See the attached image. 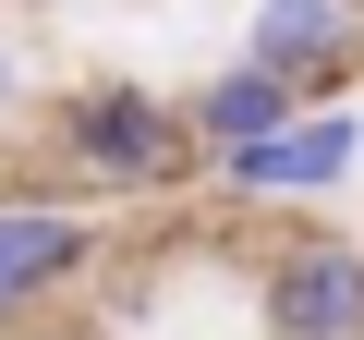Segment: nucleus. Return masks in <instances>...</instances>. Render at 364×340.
Returning a JSON list of instances; mask_svg holds the SVG:
<instances>
[{
    "instance_id": "obj_1",
    "label": "nucleus",
    "mask_w": 364,
    "mask_h": 340,
    "mask_svg": "<svg viewBox=\"0 0 364 340\" xmlns=\"http://www.w3.org/2000/svg\"><path fill=\"white\" fill-rule=\"evenodd\" d=\"M49 170L73 195H170V183H195V134H182V97L134 85V73H97L49 110Z\"/></svg>"
},
{
    "instance_id": "obj_2",
    "label": "nucleus",
    "mask_w": 364,
    "mask_h": 340,
    "mask_svg": "<svg viewBox=\"0 0 364 340\" xmlns=\"http://www.w3.org/2000/svg\"><path fill=\"white\" fill-rule=\"evenodd\" d=\"M255 316H267V340H364V243L352 231H291L255 267Z\"/></svg>"
},
{
    "instance_id": "obj_3",
    "label": "nucleus",
    "mask_w": 364,
    "mask_h": 340,
    "mask_svg": "<svg viewBox=\"0 0 364 340\" xmlns=\"http://www.w3.org/2000/svg\"><path fill=\"white\" fill-rule=\"evenodd\" d=\"M364 170V122H340L328 97L316 110H291L267 146H243V158H219V195H243V207H316V195H340Z\"/></svg>"
},
{
    "instance_id": "obj_4",
    "label": "nucleus",
    "mask_w": 364,
    "mask_h": 340,
    "mask_svg": "<svg viewBox=\"0 0 364 340\" xmlns=\"http://www.w3.org/2000/svg\"><path fill=\"white\" fill-rule=\"evenodd\" d=\"M231 61L279 73V85L316 110L328 85H352V73H364V0H255V25H243V49H231Z\"/></svg>"
},
{
    "instance_id": "obj_5",
    "label": "nucleus",
    "mask_w": 364,
    "mask_h": 340,
    "mask_svg": "<svg viewBox=\"0 0 364 340\" xmlns=\"http://www.w3.org/2000/svg\"><path fill=\"white\" fill-rule=\"evenodd\" d=\"M97 267V219L85 207H61V195H0V304H49V292H73Z\"/></svg>"
},
{
    "instance_id": "obj_6",
    "label": "nucleus",
    "mask_w": 364,
    "mask_h": 340,
    "mask_svg": "<svg viewBox=\"0 0 364 340\" xmlns=\"http://www.w3.org/2000/svg\"><path fill=\"white\" fill-rule=\"evenodd\" d=\"M304 97L279 85V73H255V61H219L195 97H182V134H195V158L219 170V158H243V146H267L279 122H291Z\"/></svg>"
},
{
    "instance_id": "obj_7",
    "label": "nucleus",
    "mask_w": 364,
    "mask_h": 340,
    "mask_svg": "<svg viewBox=\"0 0 364 340\" xmlns=\"http://www.w3.org/2000/svg\"><path fill=\"white\" fill-rule=\"evenodd\" d=\"M25 97V61H13V37H0V110H13Z\"/></svg>"
},
{
    "instance_id": "obj_8",
    "label": "nucleus",
    "mask_w": 364,
    "mask_h": 340,
    "mask_svg": "<svg viewBox=\"0 0 364 340\" xmlns=\"http://www.w3.org/2000/svg\"><path fill=\"white\" fill-rule=\"evenodd\" d=\"M13 340H109V328H13Z\"/></svg>"
},
{
    "instance_id": "obj_9",
    "label": "nucleus",
    "mask_w": 364,
    "mask_h": 340,
    "mask_svg": "<svg viewBox=\"0 0 364 340\" xmlns=\"http://www.w3.org/2000/svg\"><path fill=\"white\" fill-rule=\"evenodd\" d=\"M13 328H25V316H13V304H0V340H13Z\"/></svg>"
}]
</instances>
